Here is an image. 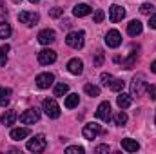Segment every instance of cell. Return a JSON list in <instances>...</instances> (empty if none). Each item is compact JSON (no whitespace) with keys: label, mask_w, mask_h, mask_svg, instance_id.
Returning a JSON list of instances; mask_svg holds the SVG:
<instances>
[{"label":"cell","mask_w":156,"mask_h":154,"mask_svg":"<svg viewBox=\"0 0 156 154\" xmlns=\"http://www.w3.org/2000/svg\"><path fill=\"white\" fill-rule=\"evenodd\" d=\"M16 118H18L16 111H15V109H9V111H5V113L2 114V123H4V125H13V123L16 121Z\"/></svg>","instance_id":"cell-20"},{"label":"cell","mask_w":156,"mask_h":154,"mask_svg":"<svg viewBox=\"0 0 156 154\" xmlns=\"http://www.w3.org/2000/svg\"><path fill=\"white\" fill-rule=\"evenodd\" d=\"M37 87L38 89H49L51 85H53V82H55V76L51 75V73H42L37 76Z\"/></svg>","instance_id":"cell-11"},{"label":"cell","mask_w":156,"mask_h":154,"mask_svg":"<svg viewBox=\"0 0 156 154\" xmlns=\"http://www.w3.org/2000/svg\"><path fill=\"white\" fill-rule=\"evenodd\" d=\"M116 103L120 109H129L131 105H133V98L129 96V94H123V93H120V96L116 98Z\"/></svg>","instance_id":"cell-19"},{"label":"cell","mask_w":156,"mask_h":154,"mask_svg":"<svg viewBox=\"0 0 156 154\" xmlns=\"http://www.w3.org/2000/svg\"><path fill=\"white\" fill-rule=\"evenodd\" d=\"M62 13H64L62 7H53V9L49 11V16H51V18H58V16H62Z\"/></svg>","instance_id":"cell-34"},{"label":"cell","mask_w":156,"mask_h":154,"mask_svg":"<svg viewBox=\"0 0 156 154\" xmlns=\"http://www.w3.org/2000/svg\"><path fill=\"white\" fill-rule=\"evenodd\" d=\"M147 82L144 75H136L133 78V83H131V96H142L145 91H147Z\"/></svg>","instance_id":"cell-1"},{"label":"cell","mask_w":156,"mask_h":154,"mask_svg":"<svg viewBox=\"0 0 156 154\" xmlns=\"http://www.w3.org/2000/svg\"><path fill=\"white\" fill-rule=\"evenodd\" d=\"M38 120H40V109H37V107H31V109H27L20 114V123H24V125H33Z\"/></svg>","instance_id":"cell-5"},{"label":"cell","mask_w":156,"mask_h":154,"mask_svg":"<svg viewBox=\"0 0 156 154\" xmlns=\"http://www.w3.org/2000/svg\"><path fill=\"white\" fill-rule=\"evenodd\" d=\"M11 100V89L7 87H0V107H5Z\"/></svg>","instance_id":"cell-21"},{"label":"cell","mask_w":156,"mask_h":154,"mask_svg":"<svg viewBox=\"0 0 156 154\" xmlns=\"http://www.w3.org/2000/svg\"><path fill=\"white\" fill-rule=\"evenodd\" d=\"M104 16H105V15H104V11H102V9H96V11H94V15H93V22H94V24H100V22L104 20Z\"/></svg>","instance_id":"cell-32"},{"label":"cell","mask_w":156,"mask_h":154,"mask_svg":"<svg viewBox=\"0 0 156 154\" xmlns=\"http://www.w3.org/2000/svg\"><path fill=\"white\" fill-rule=\"evenodd\" d=\"M29 2H33V4H35V2H40V0H29Z\"/></svg>","instance_id":"cell-42"},{"label":"cell","mask_w":156,"mask_h":154,"mask_svg":"<svg viewBox=\"0 0 156 154\" xmlns=\"http://www.w3.org/2000/svg\"><path fill=\"white\" fill-rule=\"evenodd\" d=\"M96 118H100L102 121H109L111 120V103L109 102H102L96 109Z\"/></svg>","instance_id":"cell-9"},{"label":"cell","mask_w":156,"mask_h":154,"mask_svg":"<svg viewBox=\"0 0 156 154\" xmlns=\"http://www.w3.org/2000/svg\"><path fill=\"white\" fill-rule=\"evenodd\" d=\"M37 38H38V42L42 45H49V44H53V42L56 40V33H55L53 29H42Z\"/></svg>","instance_id":"cell-12"},{"label":"cell","mask_w":156,"mask_h":154,"mask_svg":"<svg viewBox=\"0 0 156 154\" xmlns=\"http://www.w3.org/2000/svg\"><path fill=\"white\" fill-rule=\"evenodd\" d=\"M0 16H7V7L4 2H0Z\"/></svg>","instance_id":"cell-39"},{"label":"cell","mask_w":156,"mask_h":154,"mask_svg":"<svg viewBox=\"0 0 156 154\" xmlns=\"http://www.w3.org/2000/svg\"><path fill=\"white\" fill-rule=\"evenodd\" d=\"M105 44H107V47H118L120 44H122V35H120V31L116 29H111V31H107V35H105Z\"/></svg>","instance_id":"cell-10"},{"label":"cell","mask_w":156,"mask_h":154,"mask_svg":"<svg viewBox=\"0 0 156 154\" xmlns=\"http://www.w3.org/2000/svg\"><path fill=\"white\" fill-rule=\"evenodd\" d=\"M67 71L71 73V75H82L83 73V62L80 60V58H73V60H69V64H67Z\"/></svg>","instance_id":"cell-14"},{"label":"cell","mask_w":156,"mask_h":154,"mask_svg":"<svg viewBox=\"0 0 156 154\" xmlns=\"http://www.w3.org/2000/svg\"><path fill=\"white\" fill-rule=\"evenodd\" d=\"M42 111L47 114V118H53V120H56L60 116V107L55 98H45L42 102Z\"/></svg>","instance_id":"cell-2"},{"label":"cell","mask_w":156,"mask_h":154,"mask_svg":"<svg viewBox=\"0 0 156 154\" xmlns=\"http://www.w3.org/2000/svg\"><path fill=\"white\" fill-rule=\"evenodd\" d=\"M123 87H125V82H123L122 78H113V82L109 83V89L115 91V93H122Z\"/></svg>","instance_id":"cell-23"},{"label":"cell","mask_w":156,"mask_h":154,"mask_svg":"<svg viewBox=\"0 0 156 154\" xmlns=\"http://www.w3.org/2000/svg\"><path fill=\"white\" fill-rule=\"evenodd\" d=\"M102 132H104V129L98 123H87V125H83V131H82V134H83L85 140H94Z\"/></svg>","instance_id":"cell-6"},{"label":"cell","mask_w":156,"mask_h":154,"mask_svg":"<svg viewBox=\"0 0 156 154\" xmlns=\"http://www.w3.org/2000/svg\"><path fill=\"white\" fill-rule=\"evenodd\" d=\"M122 149L127 151V152H136L140 149V143L133 138H125V140H122Z\"/></svg>","instance_id":"cell-17"},{"label":"cell","mask_w":156,"mask_h":154,"mask_svg":"<svg viewBox=\"0 0 156 154\" xmlns=\"http://www.w3.org/2000/svg\"><path fill=\"white\" fill-rule=\"evenodd\" d=\"M125 16V9L122 7V5H118V4H113L111 7H109V20L111 22H120L122 18Z\"/></svg>","instance_id":"cell-13"},{"label":"cell","mask_w":156,"mask_h":154,"mask_svg":"<svg viewBox=\"0 0 156 154\" xmlns=\"http://www.w3.org/2000/svg\"><path fill=\"white\" fill-rule=\"evenodd\" d=\"M136 56H138V53H134V51H133V53L129 54V58L122 62L123 69H133V67H134V62H136Z\"/></svg>","instance_id":"cell-26"},{"label":"cell","mask_w":156,"mask_h":154,"mask_svg":"<svg viewBox=\"0 0 156 154\" xmlns=\"http://www.w3.org/2000/svg\"><path fill=\"white\" fill-rule=\"evenodd\" d=\"M93 9H91V5H87V4H78L73 7V15L78 16V18H82V16H87L89 13H91Z\"/></svg>","instance_id":"cell-18"},{"label":"cell","mask_w":156,"mask_h":154,"mask_svg":"<svg viewBox=\"0 0 156 154\" xmlns=\"http://www.w3.org/2000/svg\"><path fill=\"white\" fill-rule=\"evenodd\" d=\"M67 93H69V85H67V83L60 82V83L55 85V96H66Z\"/></svg>","instance_id":"cell-24"},{"label":"cell","mask_w":156,"mask_h":154,"mask_svg":"<svg viewBox=\"0 0 156 154\" xmlns=\"http://www.w3.org/2000/svg\"><path fill=\"white\" fill-rule=\"evenodd\" d=\"M149 27H151V29H156V13H153V15L149 16Z\"/></svg>","instance_id":"cell-38"},{"label":"cell","mask_w":156,"mask_h":154,"mask_svg":"<svg viewBox=\"0 0 156 154\" xmlns=\"http://www.w3.org/2000/svg\"><path fill=\"white\" fill-rule=\"evenodd\" d=\"M83 91H85V93H87L89 96H93V98L100 96V87H96V85H93V83H85Z\"/></svg>","instance_id":"cell-27"},{"label":"cell","mask_w":156,"mask_h":154,"mask_svg":"<svg viewBox=\"0 0 156 154\" xmlns=\"http://www.w3.org/2000/svg\"><path fill=\"white\" fill-rule=\"evenodd\" d=\"M147 94L153 102H156V85H147Z\"/></svg>","instance_id":"cell-36"},{"label":"cell","mask_w":156,"mask_h":154,"mask_svg":"<svg viewBox=\"0 0 156 154\" xmlns=\"http://www.w3.org/2000/svg\"><path fill=\"white\" fill-rule=\"evenodd\" d=\"M18 20L22 22V24H26L27 27H33V26H37L40 20L38 13H31V11H22V13H18Z\"/></svg>","instance_id":"cell-7"},{"label":"cell","mask_w":156,"mask_h":154,"mask_svg":"<svg viewBox=\"0 0 156 154\" xmlns=\"http://www.w3.org/2000/svg\"><path fill=\"white\" fill-rule=\"evenodd\" d=\"M151 71H153V73H156V60L151 64Z\"/></svg>","instance_id":"cell-40"},{"label":"cell","mask_w":156,"mask_h":154,"mask_svg":"<svg viewBox=\"0 0 156 154\" xmlns=\"http://www.w3.org/2000/svg\"><path fill=\"white\" fill-rule=\"evenodd\" d=\"M113 121H115V125H120V127H123V125L127 123V114L123 113V109L113 116Z\"/></svg>","instance_id":"cell-25"},{"label":"cell","mask_w":156,"mask_h":154,"mask_svg":"<svg viewBox=\"0 0 156 154\" xmlns=\"http://www.w3.org/2000/svg\"><path fill=\"white\" fill-rule=\"evenodd\" d=\"M154 125H156V118H154Z\"/></svg>","instance_id":"cell-43"},{"label":"cell","mask_w":156,"mask_h":154,"mask_svg":"<svg viewBox=\"0 0 156 154\" xmlns=\"http://www.w3.org/2000/svg\"><path fill=\"white\" fill-rule=\"evenodd\" d=\"M7 51H9V45L4 44L0 47V67H5V64H7Z\"/></svg>","instance_id":"cell-28"},{"label":"cell","mask_w":156,"mask_h":154,"mask_svg":"<svg viewBox=\"0 0 156 154\" xmlns=\"http://www.w3.org/2000/svg\"><path fill=\"white\" fill-rule=\"evenodd\" d=\"M47 147V140L44 134H35L31 140H27V151L31 152H42Z\"/></svg>","instance_id":"cell-3"},{"label":"cell","mask_w":156,"mask_h":154,"mask_svg":"<svg viewBox=\"0 0 156 154\" xmlns=\"http://www.w3.org/2000/svg\"><path fill=\"white\" fill-rule=\"evenodd\" d=\"M13 2H15V4H20V2H22V0H13Z\"/></svg>","instance_id":"cell-41"},{"label":"cell","mask_w":156,"mask_h":154,"mask_svg":"<svg viewBox=\"0 0 156 154\" xmlns=\"http://www.w3.org/2000/svg\"><path fill=\"white\" fill-rule=\"evenodd\" d=\"M31 134V131L27 129V127H20V129H13L11 131V140H15V142H20V140H24V138H27Z\"/></svg>","instance_id":"cell-16"},{"label":"cell","mask_w":156,"mask_h":154,"mask_svg":"<svg viewBox=\"0 0 156 154\" xmlns=\"http://www.w3.org/2000/svg\"><path fill=\"white\" fill-rule=\"evenodd\" d=\"M100 80H102V83L107 87L111 82H113V75H109V73H102V76H100Z\"/></svg>","instance_id":"cell-35"},{"label":"cell","mask_w":156,"mask_h":154,"mask_svg":"<svg viewBox=\"0 0 156 154\" xmlns=\"http://www.w3.org/2000/svg\"><path fill=\"white\" fill-rule=\"evenodd\" d=\"M142 31H144V26H142L140 20H131V22L127 24V33H129L131 37H138Z\"/></svg>","instance_id":"cell-15"},{"label":"cell","mask_w":156,"mask_h":154,"mask_svg":"<svg viewBox=\"0 0 156 154\" xmlns=\"http://www.w3.org/2000/svg\"><path fill=\"white\" fill-rule=\"evenodd\" d=\"M83 37H85L83 31H71L66 37V44L69 47H73V49H82L83 47Z\"/></svg>","instance_id":"cell-4"},{"label":"cell","mask_w":156,"mask_h":154,"mask_svg":"<svg viewBox=\"0 0 156 154\" xmlns=\"http://www.w3.org/2000/svg\"><path fill=\"white\" fill-rule=\"evenodd\" d=\"M11 37V26L7 22H0V38H9Z\"/></svg>","instance_id":"cell-29"},{"label":"cell","mask_w":156,"mask_h":154,"mask_svg":"<svg viewBox=\"0 0 156 154\" xmlns=\"http://www.w3.org/2000/svg\"><path fill=\"white\" fill-rule=\"evenodd\" d=\"M38 62L42 65H49V64H55L56 62V53L53 49H42L38 53Z\"/></svg>","instance_id":"cell-8"},{"label":"cell","mask_w":156,"mask_h":154,"mask_svg":"<svg viewBox=\"0 0 156 154\" xmlns=\"http://www.w3.org/2000/svg\"><path fill=\"white\" fill-rule=\"evenodd\" d=\"M83 147H80V145H71V147H67L66 149V154H83Z\"/></svg>","instance_id":"cell-31"},{"label":"cell","mask_w":156,"mask_h":154,"mask_svg":"<svg viewBox=\"0 0 156 154\" xmlns=\"http://www.w3.org/2000/svg\"><path fill=\"white\" fill-rule=\"evenodd\" d=\"M78 103H80V96H78L76 93L67 94V98H66V107H67V109H75Z\"/></svg>","instance_id":"cell-22"},{"label":"cell","mask_w":156,"mask_h":154,"mask_svg":"<svg viewBox=\"0 0 156 154\" xmlns=\"http://www.w3.org/2000/svg\"><path fill=\"white\" fill-rule=\"evenodd\" d=\"M140 13L142 15H153L154 13V5L153 4H142L140 5Z\"/></svg>","instance_id":"cell-30"},{"label":"cell","mask_w":156,"mask_h":154,"mask_svg":"<svg viewBox=\"0 0 156 154\" xmlns=\"http://www.w3.org/2000/svg\"><path fill=\"white\" fill-rule=\"evenodd\" d=\"M104 64V51H96V56H94V67H100Z\"/></svg>","instance_id":"cell-33"},{"label":"cell","mask_w":156,"mask_h":154,"mask_svg":"<svg viewBox=\"0 0 156 154\" xmlns=\"http://www.w3.org/2000/svg\"><path fill=\"white\" fill-rule=\"evenodd\" d=\"M111 149H109V145H98L96 149H94V152L96 154H102V152H109Z\"/></svg>","instance_id":"cell-37"}]
</instances>
